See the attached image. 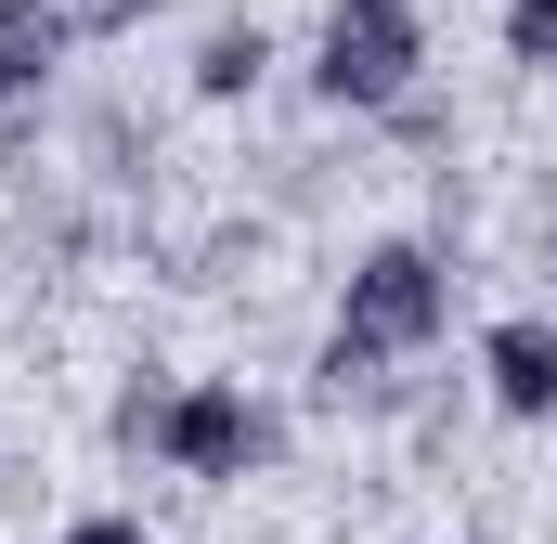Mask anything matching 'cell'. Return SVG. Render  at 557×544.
Returning a JSON list of instances; mask_svg holds the SVG:
<instances>
[{
    "label": "cell",
    "instance_id": "cell-1",
    "mask_svg": "<svg viewBox=\"0 0 557 544\" xmlns=\"http://www.w3.org/2000/svg\"><path fill=\"white\" fill-rule=\"evenodd\" d=\"M428 78V13L416 0H324V39H311V91L350 104V118H389Z\"/></svg>",
    "mask_w": 557,
    "mask_h": 544
},
{
    "label": "cell",
    "instance_id": "cell-2",
    "mask_svg": "<svg viewBox=\"0 0 557 544\" xmlns=\"http://www.w3.org/2000/svg\"><path fill=\"white\" fill-rule=\"evenodd\" d=\"M441 311H454V272H441V247H416V234L363 247L350 285H337V337H350V350H376V363L428 350V337H441Z\"/></svg>",
    "mask_w": 557,
    "mask_h": 544
},
{
    "label": "cell",
    "instance_id": "cell-3",
    "mask_svg": "<svg viewBox=\"0 0 557 544\" xmlns=\"http://www.w3.org/2000/svg\"><path fill=\"white\" fill-rule=\"evenodd\" d=\"M156 454L182 467V480H247L260 454H273V415L247 403V390H221V376H195V390H169V428H156Z\"/></svg>",
    "mask_w": 557,
    "mask_h": 544
},
{
    "label": "cell",
    "instance_id": "cell-4",
    "mask_svg": "<svg viewBox=\"0 0 557 544\" xmlns=\"http://www.w3.org/2000/svg\"><path fill=\"white\" fill-rule=\"evenodd\" d=\"M65 39H78L65 0H0V143H39V104H52Z\"/></svg>",
    "mask_w": 557,
    "mask_h": 544
},
{
    "label": "cell",
    "instance_id": "cell-5",
    "mask_svg": "<svg viewBox=\"0 0 557 544\" xmlns=\"http://www.w3.org/2000/svg\"><path fill=\"white\" fill-rule=\"evenodd\" d=\"M480 376H493L506 415H557V324H545V311L493 324V337H480Z\"/></svg>",
    "mask_w": 557,
    "mask_h": 544
},
{
    "label": "cell",
    "instance_id": "cell-6",
    "mask_svg": "<svg viewBox=\"0 0 557 544\" xmlns=\"http://www.w3.org/2000/svg\"><path fill=\"white\" fill-rule=\"evenodd\" d=\"M260 78H273V39H260V26H208V39H195V91H208V104H247Z\"/></svg>",
    "mask_w": 557,
    "mask_h": 544
},
{
    "label": "cell",
    "instance_id": "cell-7",
    "mask_svg": "<svg viewBox=\"0 0 557 544\" xmlns=\"http://www.w3.org/2000/svg\"><path fill=\"white\" fill-rule=\"evenodd\" d=\"M506 65L557 78V0H506Z\"/></svg>",
    "mask_w": 557,
    "mask_h": 544
},
{
    "label": "cell",
    "instance_id": "cell-8",
    "mask_svg": "<svg viewBox=\"0 0 557 544\" xmlns=\"http://www.w3.org/2000/svg\"><path fill=\"white\" fill-rule=\"evenodd\" d=\"M156 428H169V390H156V376H131V390H117V415H104V441H117V454H156Z\"/></svg>",
    "mask_w": 557,
    "mask_h": 544
},
{
    "label": "cell",
    "instance_id": "cell-9",
    "mask_svg": "<svg viewBox=\"0 0 557 544\" xmlns=\"http://www.w3.org/2000/svg\"><path fill=\"white\" fill-rule=\"evenodd\" d=\"M65 13H78V39H131L143 13H169V0H65Z\"/></svg>",
    "mask_w": 557,
    "mask_h": 544
},
{
    "label": "cell",
    "instance_id": "cell-10",
    "mask_svg": "<svg viewBox=\"0 0 557 544\" xmlns=\"http://www.w3.org/2000/svg\"><path fill=\"white\" fill-rule=\"evenodd\" d=\"M65 544H156L143 519H65Z\"/></svg>",
    "mask_w": 557,
    "mask_h": 544
},
{
    "label": "cell",
    "instance_id": "cell-11",
    "mask_svg": "<svg viewBox=\"0 0 557 544\" xmlns=\"http://www.w3.org/2000/svg\"><path fill=\"white\" fill-rule=\"evenodd\" d=\"M545 272H557V260H545Z\"/></svg>",
    "mask_w": 557,
    "mask_h": 544
}]
</instances>
